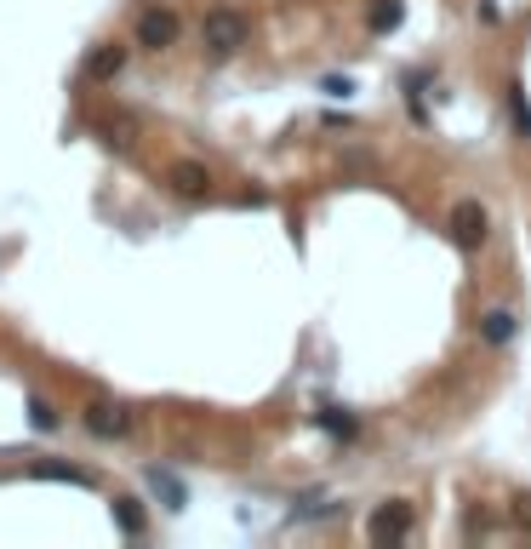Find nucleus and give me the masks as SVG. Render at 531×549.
Returning <instances> with one entry per match:
<instances>
[{
    "mask_svg": "<svg viewBox=\"0 0 531 549\" xmlns=\"http://www.w3.org/2000/svg\"><path fill=\"white\" fill-rule=\"evenodd\" d=\"M445 229H452V241L463 252H475V246H485V235H492V212H485L480 201H457L452 218H445Z\"/></svg>",
    "mask_w": 531,
    "mask_h": 549,
    "instance_id": "nucleus-3",
    "label": "nucleus"
},
{
    "mask_svg": "<svg viewBox=\"0 0 531 549\" xmlns=\"http://www.w3.org/2000/svg\"><path fill=\"white\" fill-rule=\"evenodd\" d=\"M29 430H40V435H46V430H57V412H52V400H40V395H29Z\"/></svg>",
    "mask_w": 531,
    "mask_h": 549,
    "instance_id": "nucleus-14",
    "label": "nucleus"
},
{
    "mask_svg": "<svg viewBox=\"0 0 531 549\" xmlns=\"http://www.w3.org/2000/svg\"><path fill=\"white\" fill-rule=\"evenodd\" d=\"M97 126H103V138H109V143H115V150H126V143H132V138H138V126H132V120H126V115H109V120H97Z\"/></svg>",
    "mask_w": 531,
    "mask_h": 549,
    "instance_id": "nucleus-13",
    "label": "nucleus"
},
{
    "mask_svg": "<svg viewBox=\"0 0 531 549\" xmlns=\"http://www.w3.org/2000/svg\"><path fill=\"white\" fill-rule=\"evenodd\" d=\"M515 521H520V526H531V498H520V510H515Z\"/></svg>",
    "mask_w": 531,
    "mask_h": 549,
    "instance_id": "nucleus-17",
    "label": "nucleus"
},
{
    "mask_svg": "<svg viewBox=\"0 0 531 549\" xmlns=\"http://www.w3.org/2000/svg\"><path fill=\"white\" fill-rule=\"evenodd\" d=\"M321 424H326L332 435H354V418H349V412H321Z\"/></svg>",
    "mask_w": 531,
    "mask_h": 549,
    "instance_id": "nucleus-16",
    "label": "nucleus"
},
{
    "mask_svg": "<svg viewBox=\"0 0 531 549\" xmlns=\"http://www.w3.org/2000/svg\"><path fill=\"white\" fill-rule=\"evenodd\" d=\"M412 526H417V510H412L406 498H389L383 510L366 521V538H372V544H406Z\"/></svg>",
    "mask_w": 531,
    "mask_h": 549,
    "instance_id": "nucleus-2",
    "label": "nucleus"
},
{
    "mask_svg": "<svg viewBox=\"0 0 531 549\" xmlns=\"http://www.w3.org/2000/svg\"><path fill=\"white\" fill-rule=\"evenodd\" d=\"M508 109H515V126H520V138L531 143V103H526V87H508Z\"/></svg>",
    "mask_w": 531,
    "mask_h": 549,
    "instance_id": "nucleus-15",
    "label": "nucleus"
},
{
    "mask_svg": "<svg viewBox=\"0 0 531 549\" xmlns=\"http://www.w3.org/2000/svg\"><path fill=\"white\" fill-rule=\"evenodd\" d=\"M143 487L155 492V498L166 503V510H183V503H189V487H183V481H178L172 470H160V463H155V470H143Z\"/></svg>",
    "mask_w": 531,
    "mask_h": 549,
    "instance_id": "nucleus-7",
    "label": "nucleus"
},
{
    "mask_svg": "<svg viewBox=\"0 0 531 549\" xmlns=\"http://www.w3.org/2000/svg\"><path fill=\"white\" fill-rule=\"evenodd\" d=\"M126 69V47H115V40H109V47H97L92 57H87V75L92 80H115Z\"/></svg>",
    "mask_w": 531,
    "mask_h": 549,
    "instance_id": "nucleus-10",
    "label": "nucleus"
},
{
    "mask_svg": "<svg viewBox=\"0 0 531 549\" xmlns=\"http://www.w3.org/2000/svg\"><path fill=\"white\" fill-rule=\"evenodd\" d=\"M200 40H206V52H211V57H235L246 40H251L246 12H235V6H211V12L200 17Z\"/></svg>",
    "mask_w": 531,
    "mask_h": 549,
    "instance_id": "nucleus-1",
    "label": "nucleus"
},
{
    "mask_svg": "<svg viewBox=\"0 0 531 549\" xmlns=\"http://www.w3.org/2000/svg\"><path fill=\"white\" fill-rule=\"evenodd\" d=\"M80 418H87V430L103 435V440H126V435H132V412H126L120 400H87V412H80Z\"/></svg>",
    "mask_w": 531,
    "mask_h": 549,
    "instance_id": "nucleus-5",
    "label": "nucleus"
},
{
    "mask_svg": "<svg viewBox=\"0 0 531 549\" xmlns=\"http://www.w3.org/2000/svg\"><path fill=\"white\" fill-rule=\"evenodd\" d=\"M35 481H69V487H87V475L80 470H63V463H29Z\"/></svg>",
    "mask_w": 531,
    "mask_h": 549,
    "instance_id": "nucleus-12",
    "label": "nucleus"
},
{
    "mask_svg": "<svg viewBox=\"0 0 531 549\" xmlns=\"http://www.w3.org/2000/svg\"><path fill=\"white\" fill-rule=\"evenodd\" d=\"M178 35H183L178 12H166V6L138 12V47H143V52H166V47H178Z\"/></svg>",
    "mask_w": 531,
    "mask_h": 549,
    "instance_id": "nucleus-4",
    "label": "nucleus"
},
{
    "mask_svg": "<svg viewBox=\"0 0 531 549\" xmlns=\"http://www.w3.org/2000/svg\"><path fill=\"white\" fill-rule=\"evenodd\" d=\"M166 183H172V195H183V201H206L211 195V172L200 161H178L172 172H166Z\"/></svg>",
    "mask_w": 531,
    "mask_h": 549,
    "instance_id": "nucleus-6",
    "label": "nucleus"
},
{
    "mask_svg": "<svg viewBox=\"0 0 531 549\" xmlns=\"http://www.w3.org/2000/svg\"><path fill=\"white\" fill-rule=\"evenodd\" d=\"M109 510H115V526H120L126 538H143V526H148V521H143V503H138V498H115Z\"/></svg>",
    "mask_w": 531,
    "mask_h": 549,
    "instance_id": "nucleus-11",
    "label": "nucleus"
},
{
    "mask_svg": "<svg viewBox=\"0 0 531 549\" xmlns=\"http://www.w3.org/2000/svg\"><path fill=\"white\" fill-rule=\"evenodd\" d=\"M515 332H520V321H515L508 309H485V315H480V344L503 349V344H515Z\"/></svg>",
    "mask_w": 531,
    "mask_h": 549,
    "instance_id": "nucleus-8",
    "label": "nucleus"
},
{
    "mask_svg": "<svg viewBox=\"0 0 531 549\" xmlns=\"http://www.w3.org/2000/svg\"><path fill=\"white\" fill-rule=\"evenodd\" d=\"M366 24H372V35H394L400 24H406V0H372Z\"/></svg>",
    "mask_w": 531,
    "mask_h": 549,
    "instance_id": "nucleus-9",
    "label": "nucleus"
}]
</instances>
